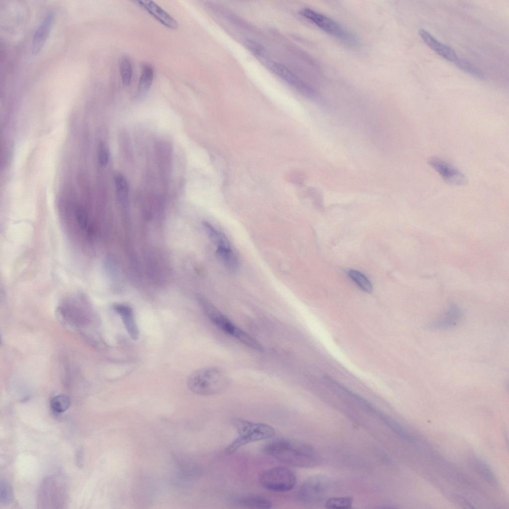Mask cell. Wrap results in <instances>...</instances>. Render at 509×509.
Masks as SVG:
<instances>
[{"label":"cell","mask_w":509,"mask_h":509,"mask_svg":"<svg viewBox=\"0 0 509 509\" xmlns=\"http://www.w3.org/2000/svg\"><path fill=\"white\" fill-rule=\"evenodd\" d=\"M353 500L349 497H334L327 499L325 507L327 509H347L352 507Z\"/></svg>","instance_id":"21"},{"label":"cell","mask_w":509,"mask_h":509,"mask_svg":"<svg viewBox=\"0 0 509 509\" xmlns=\"http://www.w3.org/2000/svg\"><path fill=\"white\" fill-rule=\"evenodd\" d=\"M114 183L119 200L126 203L128 200V185L125 177L121 173H117L114 176Z\"/></svg>","instance_id":"22"},{"label":"cell","mask_w":509,"mask_h":509,"mask_svg":"<svg viewBox=\"0 0 509 509\" xmlns=\"http://www.w3.org/2000/svg\"><path fill=\"white\" fill-rule=\"evenodd\" d=\"M216 255L219 261L229 270L235 272L239 267V259L231 248H217Z\"/></svg>","instance_id":"16"},{"label":"cell","mask_w":509,"mask_h":509,"mask_svg":"<svg viewBox=\"0 0 509 509\" xmlns=\"http://www.w3.org/2000/svg\"><path fill=\"white\" fill-rule=\"evenodd\" d=\"M471 462L474 470L485 480L491 484L496 483L497 479L494 473L485 461L478 458H474Z\"/></svg>","instance_id":"19"},{"label":"cell","mask_w":509,"mask_h":509,"mask_svg":"<svg viewBox=\"0 0 509 509\" xmlns=\"http://www.w3.org/2000/svg\"><path fill=\"white\" fill-rule=\"evenodd\" d=\"M98 159L99 164L103 167L106 166L109 161V155L107 148L103 144L100 145L98 152Z\"/></svg>","instance_id":"29"},{"label":"cell","mask_w":509,"mask_h":509,"mask_svg":"<svg viewBox=\"0 0 509 509\" xmlns=\"http://www.w3.org/2000/svg\"><path fill=\"white\" fill-rule=\"evenodd\" d=\"M260 485L264 489L275 492H286L292 490L297 483L295 473L285 467H275L263 472L259 476Z\"/></svg>","instance_id":"7"},{"label":"cell","mask_w":509,"mask_h":509,"mask_svg":"<svg viewBox=\"0 0 509 509\" xmlns=\"http://www.w3.org/2000/svg\"><path fill=\"white\" fill-rule=\"evenodd\" d=\"M120 73L123 84L125 86L129 85L132 77V65L128 58L124 57L121 59Z\"/></svg>","instance_id":"24"},{"label":"cell","mask_w":509,"mask_h":509,"mask_svg":"<svg viewBox=\"0 0 509 509\" xmlns=\"http://www.w3.org/2000/svg\"><path fill=\"white\" fill-rule=\"evenodd\" d=\"M453 500L459 505L465 508H473L472 505L465 498L458 495H453Z\"/></svg>","instance_id":"30"},{"label":"cell","mask_w":509,"mask_h":509,"mask_svg":"<svg viewBox=\"0 0 509 509\" xmlns=\"http://www.w3.org/2000/svg\"><path fill=\"white\" fill-rule=\"evenodd\" d=\"M10 486L5 481L0 482V501L8 504L12 500V492Z\"/></svg>","instance_id":"28"},{"label":"cell","mask_w":509,"mask_h":509,"mask_svg":"<svg viewBox=\"0 0 509 509\" xmlns=\"http://www.w3.org/2000/svg\"><path fill=\"white\" fill-rule=\"evenodd\" d=\"M229 384L226 374L220 368L209 366L199 369L189 376L188 389L195 394L215 395L224 391Z\"/></svg>","instance_id":"2"},{"label":"cell","mask_w":509,"mask_h":509,"mask_svg":"<svg viewBox=\"0 0 509 509\" xmlns=\"http://www.w3.org/2000/svg\"><path fill=\"white\" fill-rule=\"evenodd\" d=\"M205 230L211 241L217 248H231L230 242L226 236L207 222L203 223Z\"/></svg>","instance_id":"18"},{"label":"cell","mask_w":509,"mask_h":509,"mask_svg":"<svg viewBox=\"0 0 509 509\" xmlns=\"http://www.w3.org/2000/svg\"><path fill=\"white\" fill-rule=\"evenodd\" d=\"M349 278L363 291L370 293L372 291V285L368 278L361 272L350 269L347 272Z\"/></svg>","instance_id":"20"},{"label":"cell","mask_w":509,"mask_h":509,"mask_svg":"<svg viewBox=\"0 0 509 509\" xmlns=\"http://www.w3.org/2000/svg\"><path fill=\"white\" fill-rule=\"evenodd\" d=\"M54 21V14L50 12L46 15L38 25L32 40V54L37 55L43 47L51 32Z\"/></svg>","instance_id":"11"},{"label":"cell","mask_w":509,"mask_h":509,"mask_svg":"<svg viewBox=\"0 0 509 509\" xmlns=\"http://www.w3.org/2000/svg\"><path fill=\"white\" fill-rule=\"evenodd\" d=\"M419 34L423 41L443 59L455 64L459 58L451 47L439 41L426 30L420 29Z\"/></svg>","instance_id":"10"},{"label":"cell","mask_w":509,"mask_h":509,"mask_svg":"<svg viewBox=\"0 0 509 509\" xmlns=\"http://www.w3.org/2000/svg\"><path fill=\"white\" fill-rule=\"evenodd\" d=\"M332 480L324 475H314L306 479L298 491L299 500L306 504H315L325 499L331 492Z\"/></svg>","instance_id":"6"},{"label":"cell","mask_w":509,"mask_h":509,"mask_svg":"<svg viewBox=\"0 0 509 509\" xmlns=\"http://www.w3.org/2000/svg\"><path fill=\"white\" fill-rule=\"evenodd\" d=\"M113 309L121 317L130 337L135 340L138 339L139 331L134 317L132 309L128 306L119 304L114 305Z\"/></svg>","instance_id":"13"},{"label":"cell","mask_w":509,"mask_h":509,"mask_svg":"<svg viewBox=\"0 0 509 509\" xmlns=\"http://www.w3.org/2000/svg\"><path fill=\"white\" fill-rule=\"evenodd\" d=\"M246 46L255 56L259 58H264L266 56V53L264 48L258 42L249 39L247 41Z\"/></svg>","instance_id":"27"},{"label":"cell","mask_w":509,"mask_h":509,"mask_svg":"<svg viewBox=\"0 0 509 509\" xmlns=\"http://www.w3.org/2000/svg\"><path fill=\"white\" fill-rule=\"evenodd\" d=\"M154 71L150 64H144L142 66L136 93V98L142 99L148 93L153 81Z\"/></svg>","instance_id":"15"},{"label":"cell","mask_w":509,"mask_h":509,"mask_svg":"<svg viewBox=\"0 0 509 509\" xmlns=\"http://www.w3.org/2000/svg\"><path fill=\"white\" fill-rule=\"evenodd\" d=\"M300 13L330 35L351 45L358 44L354 34L328 16L309 8L302 9Z\"/></svg>","instance_id":"5"},{"label":"cell","mask_w":509,"mask_h":509,"mask_svg":"<svg viewBox=\"0 0 509 509\" xmlns=\"http://www.w3.org/2000/svg\"><path fill=\"white\" fill-rule=\"evenodd\" d=\"M175 458L180 472L183 476L191 478L200 476L201 469L196 463L184 457L176 456Z\"/></svg>","instance_id":"17"},{"label":"cell","mask_w":509,"mask_h":509,"mask_svg":"<svg viewBox=\"0 0 509 509\" xmlns=\"http://www.w3.org/2000/svg\"><path fill=\"white\" fill-rule=\"evenodd\" d=\"M232 502L239 507L245 508L268 509L272 507V504L270 500L257 495L238 496L233 498Z\"/></svg>","instance_id":"14"},{"label":"cell","mask_w":509,"mask_h":509,"mask_svg":"<svg viewBox=\"0 0 509 509\" xmlns=\"http://www.w3.org/2000/svg\"><path fill=\"white\" fill-rule=\"evenodd\" d=\"M136 2L164 26L171 29L177 28V21L154 1L137 0Z\"/></svg>","instance_id":"12"},{"label":"cell","mask_w":509,"mask_h":509,"mask_svg":"<svg viewBox=\"0 0 509 509\" xmlns=\"http://www.w3.org/2000/svg\"><path fill=\"white\" fill-rule=\"evenodd\" d=\"M198 300L205 315L217 328L250 348L256 351L262 350L260 343L236 325L208 300L201 297Z\"/></svg>","instance_id":"3"},{"label":"cell","mask_w":509,"mask_h":509,"mask_svg":"<svg viewBox=\"0 0 509 509\" xmlns=\"http://www.w3.org/2000/svg\"><path fill=\"white\" fill-rule=\"evenodd\" d=\"M265 454L286 464L301 468H311L318 463V456L314 447L296 439L279 438L271 440L263 447Z\"/></svg>","instance_id":"1"},{"label":"cell","mask_w":509,"mask_h":509,"mask_svg":"<svg viewBox=\"0 0 509 509\" xmlns=\"http://www.w3.org/2000/svg\"><path fill=\"white\" fill-rule=\"evenodd\" d=\"M428 163L446 182L454 185L465 183L466 179L463 174L449 163L434 157L430 158Z\"/></svg>","instance_id":"9"},{"label":"cell","mask_w":509,"mask_h":509,"mask_svg":"<svg viewBox=\"0 0 509 509\" xmlns=\"http://www.w3.org/2000/svg\"><path fill=\"white\" fill-rule=\"evenodd\" d=\"M455 65L462 71L480 79H484V74L468 61L459 58Z\"/></svg>","instance_id":"25"},{"label":"cell","mask_w":509,"mask_h":509,"mask_svg":"<svg viewBox=\"0 0 509 509\" xmlns=\"http://www.w3.org/2000/svg\"><path fill=\"white\" fill-rule=\"evenodd\" d=\"M70 399L68 396L59 395L51 399L50 406L54 413L59 414L66 411L70 407Z\"/></svg>","instance_id":"23"},{"label":"cell","mask_w":509,"mask_h":509,"mask_svg":"<svg viewBox=\"0 0 509 509\" xmlns=\"http://www.w3.org/2000/svg\"><path fill=\"white\" fill-rule=\"evenodd\" d=\"M459 317V312L456 307H453L446 316L435 325L440 327H447L454 324Z\"/></svg>","instance_id":"26"},{"label":"cell","mask_w":509,"mask_h":509,"mask_svg":"<svg viewBox=\"0 0 509 509\" xmlns=\"http://www.w3.org/2000/svg\"><path fill=\"white\" fill-rule=\"evenodd\" d=\"M232 424L237 431L238 436L225 448L227 453H232L250 443L270 438L275 434L271 426L263 423L235 418L232 420Z\"/></svg>","instance_id":"4"},{"label":"cell","mask_w":509,"mask_h":509,"mask_svg":"<svg viewBox=\"0 0 509 509\" xmlns=\"http://www.w3.org/2000/svg\"><path fill=\"white\" fill-rule=\"evenodd\" d=\"M267 66L275 75L295 88L303 95L309 98L316 96L314 89L283 64L274 61H269Z\"/></svg>","instance_id":"8"}]
</instances>
